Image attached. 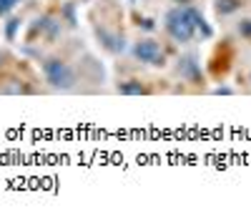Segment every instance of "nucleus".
Instances as JSON below:
<instances>
[{
	"label": "nucleus",
	"instance_id": "f257e3e1",
	"mask_svg": "<svg viewBox=\"0 0 251 221\" xmlns=\"http://www.w3.org/2000/svg\"><path fill=\"white\" fill-rule=\"evenodd\" d=\"M166 30H169V35L174 40H178V43H188L196 33L188 8H171L166 13Z\"/></svg>",
	"mask_w": 251,
	"mask_h": 221
},
{
	"label": "nucleus",
	"instance_id": "f03ea898",
	"mask_svg": "<svg viewBox=\"0 0 251 221\" xmlns=\"http://www.w3.org/2000/svg\"><path fill=\"white\" fill-rule=\"evenodd\" d=\"M43 73H46L48 83H50L53 88H63V91L71 88V86H73V80H75L71 66H68V63H63V60H58V58L46 60V63H43Z\"/></svg>",
	"mask_w": 251,
	"mask_h": 221
},
{
	"label": "nucleus",
	"instance_id": "7ed1b4c3",
	"mask_svg": "<svg viewBox=\"0 0 251 221\" xmlns=\"http://www.w3.org/2000/svg\"><path fill=\"white\" fill-rule=\"evenodd\" d=\"M133 55L141 63H151V66H163V50L156 40H138L133 46Z\"/></svg>",
	"mask_w": 251,
	"mask_h": 221
},
{
	"label": "nucleus",
	"instance_id": "20e7f679",
	"mask_svg": "<svg viewBox=\"0 0 251 221\" xmlns=\"http://www.w3.org/2000/svg\"><path fill=\"white\" fill-rule=\"evenodd\" d=\"M178 73L183 75V78H188V80H196L201 78V71H199V63H196V55H186L181 63H178Z\"/></svg>",
	"mask_w": 251,
	"mask_h": 221
},
{
	"label": "nucleus",
	"instance_id": "39448f33",
	"mask_svg": "<svg viewBox=\"0 0 251 221\" xmlns=\"http://www.w3.org/2000/svg\"><path fill=\"white\" fill-rule=\"evenodd\" d=\"M118 93H123V96H146L149 88L141 86V80H126V83L118 86Z\"/></svg>",
	"mask_w": 251,
	"mask_h": 221
},
{
	"label": "nucleus",
	"instance_id": "423d86ee",
	"mask_svg": "<svg viewBox=\"0 0 251 221\" xmlns=\"http://www.w3.org/2000/svg\"><path fill=\"white\" fill-rule=\"evenodd\" d=\"M188 13H191V20H194V28H196V30H199V33H201L203 38H211V33H214V30H211V25H208L206 20H203V15H201L199 10H194V8H188Z\"/></svg>",
	"mask_w": 251,
	"mask_h": 221
},
{
	"label": "nucleus",
	"instance_id": "0eeeda50",
	"mask_svg": "<svg viewBox=\"0 0 251 221\" xmlns=\"http://www.w3.org/2000/svg\"><path fill=\"white\" fill-rule=\"evenodd\" d=\"M241 5V0H216V10L219 13H234Z\"/></svg>",
	"mask_w": 251,
	"mask_h": 221
},
{
	"label": "nucleus",
	"instance_id": "6e6552de",
	"mask_svg": "<svg viewBox=\"0 0 251 221\" xmlns=\"http://www.w3.org/2000/svg\"><path fill=\"white\" fill-rule=\"evenodd\" d=\"M100 38L106 40V48H111V50H123V38H113V35H108L106 30L100 33Z\"/></svg>",
	"mask_w": 251,
	"mask_h": 221
},
{
	"label": "nucleus",
	"instance_id": "1a4fd4ad",
	"mask_svg": "<svg viewBox=\"0 0 251 221\" xmlns=\"http://www.w3.org/2000/svg\"><path fill=\"white\" fill-rule=\"evenodd\" d=\"M20 3V0H0V15H5V13H10L15 5Z\"/></svg>",
	"mask_w": 251,
	"mask_h": 221
},
{
	"label": "nucleus",
	"instance_id": "9d476101",
	"mask_svg": "<svg viewBox=\"0 0 251 221\" xmlns=\"http://www.w3.org/2000/svg\"><path fill=\"white\" fill-rule=\"evenodd\" d=\"M239 33L251 40V20H241V23H239Z\"/></svg>",
	"mask_w": 251,
	"mask_h": 221
},
{
	"label": "nucleus",
	"instance_id": "9b49d317",
	"mask_svg": "<svg viewBox=\"0 0 251 221\" xmlns=\"http://www.w3.org/2000/svg\"><path fill=\"white\" fill-rule=\"evenodd\" d=\"M18 23H20V20H10V23H8V38H13V33H15Z\"/></svg>",
	"mask_w": 251,
	"mask_h": 221
},
{
	"label": "nucleus",
	"instance_id": "f8f14e48",
	"mask_svg": "<svg viewBox=\"0 0 251 221\" xmlns=\"http://www.w3.org/2000/svg\"><path fill=\"white\" fill-rule=\"evenodd\" d=\"M141 25H143V30H153V20H149V18H146Z\"/></svg>",
	"mask_w": 251,
	"mask_h": 221
},
{
	"label": "nucleus",
	"instance_id": "ddd939ff",
	"mask_svg": "<svg viewBox=\"0 0 251 221\" xmlns=\"http://www.w3.org/2000/svg\"><path fill=\"white\" fill-rule=\"evenodd\" d=\"M231 93V88H216V96H228Z\"/></svg>",
	"mask_w": 251,
	"mask_h": 221
},
{
	"label": "nucleus",
	"instance_id": "4468645a",
	"mask_svg": "<svg viewBox=\"0 0 251 221\" xmlns=\"http://www.w3.org/2000/svg\"><path fill=\"white\" fill-rule=\"evenodd\" d=\"M174 3H188V0H174Z\"/></svg>",
	"mask_w": 251,
	"mask_h": 221
}]
</instances>
